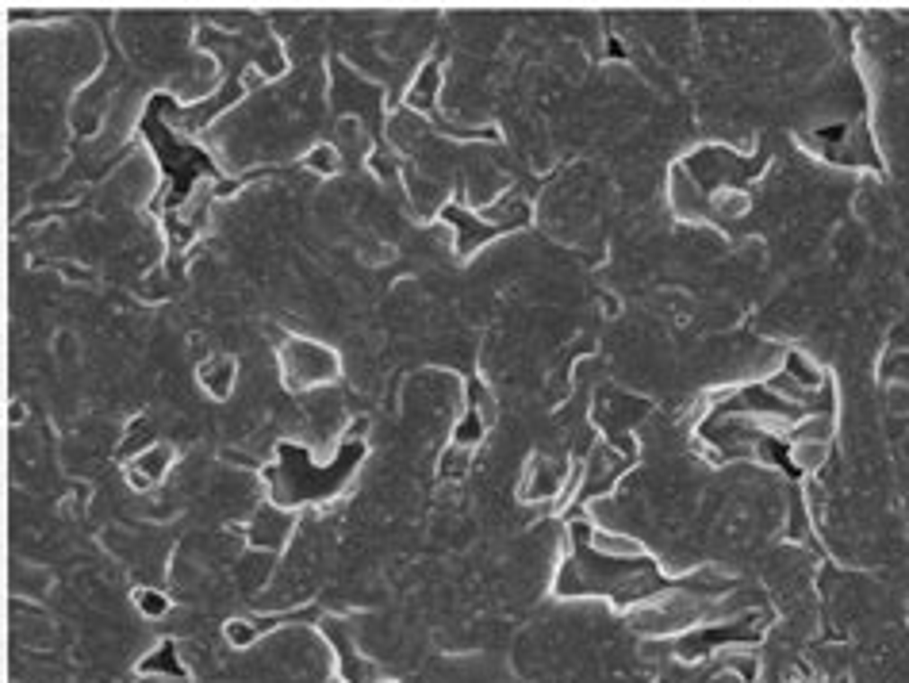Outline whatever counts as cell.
Listing matches in <instances>:
<instances>
[{"mask_svg":"<svg viewBox=\"0 0 909 683\" xmlns=\"http://www.w3.org/2000/svg\"><path fill=\"white\" fill-rule=\"evenodd\" d=\"M303 162H307V169H315V173L330 177V173H338L342 169V154H338V146H315Z\"/></svg>","mask_w":909,"mask_h":683,"instance_id":"8","label":"cell"},{"mask_svg":"<svg viewBox=\"0 0 909 683\" xmlns=\"http://www.w3.org/2000/svg\"><path fill=\"white\" fill-rule=\"evenodd\" d=\"M468 461H472V449H465V446H453L450 442V449L441 453V465H438V473L445 476V480H460L468 473Z\"/></svg>","mask_w":909,"mask_h":683,"instance_id":"7","label":"cell"},{"mask_svg":"<svg viewBox=\"0 0 909 683\" xmlns=\"http://www.w3.org/2000/svg\"><path fill=\"white\" fill-rule=\"evenodd\" d=\"M565 483V465L549 461V457H538L530 465L526 483H522V500H553Z\"/></svg>","mask_w":909,"mask_h":683,"instance_id":"4","label":"cell"},{"mask_svg":"<svg viewBox=\"0 0 909 683\" xmlns=\"http://www.w3.org/2000/svg\"><path fill=\"white\" fill-rule=\"evenodd\" d=\"M169 465H173V449L165 442H154L147 453H138V457L131 461V483H135V488H142V492H150L154 483L165 480Z\"/></svg>","mask_w":909,"mask_h":683,"instance_id":"2","label":"cell"},{"mask_svg":"<svg viewBox=\"0 0 909 683\" xmlns=\"http://www.w3.org/2000/svg\"><path fill=\"white\" fill-rule=\"evenodd\" d=\"M288 534H292V519L277 507H262L250 522V546H257V549H277V546H284Z\"/></svg>","mask_w":909,"mask_h":683,"instance_id":"3","label":"cell"},{"mask_svg":"<svg viewBox=\"0 0 909 683\" xmlns=\"http://www.w3.org/2000/svg\"><path fill=\"white\" fill-rule=\"evenodd\" d=\"M235 377H238V365L230 358H208L200 365V384H204V392H211L215 400H227V395L235 392Z\"/></svg>","mask_w":909,"mask_h":683,"instance_id":"6","label":"cell"},{"mask_svg":"<svg viewBox=\"0 0 909 683\" xmlns=\"http://www.w3.org/2000/svg\"><path fill=\"white\" fill-rule=\"evenodd\" d=\"M281 368H284V380L292 388H319V384H330L338 377V358L334 350L319 346V342H307V338H288L281 346Z\"/></svg>","mask_w":909,"mask_h":683,"instance_id":"1","label":"cell"},{"mask_svg":"<svg viewBox=\"0 0 909 683\" xmlns=\"http://www.w3.org/2000/svg\"><path fill=\"white\" fill-rule=\"evenodd\" d=\"M438 89H441V69H438V62H426L423 69H418V77L411 81V89H407V108H411V116L434 108Z\"/></svg>","mask_w":909,"mask_h":683,"instance_id":"5","label":"cell"},{"mask_svg":"<svg viewBox=\"0 0 909 683\" xmlns=\"http://www.w3.org/2000/svg\"><path fill=\"white\" fill-rule=\"evenodd\" d=\"M135 603H138V610H142V615H165V610H169V599H165V595H157V591H138L135 595Z\"/></svg>","mask_w":909,"mask_h":683,"instance_id":"10","label":"cell"},{"mask_svg":"<svg viewBox=\"0 0 909 683\" xmlns=\"http://www.w3.org/2000/svg\"><path fill=\"white\" fill-rule=\"evenodd\" d=\"M257 630H262V625H254V622H230L227 625V642L238 645V649H246V645H254Z\"/></svg>","mask_w":909,"mask_h":683,"instance_id":"9","label":"cell"}]
</instances>
